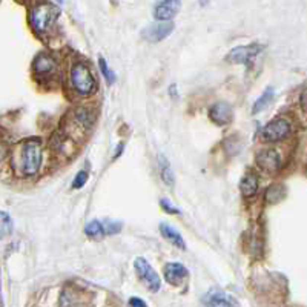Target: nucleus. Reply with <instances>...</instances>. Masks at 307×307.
<instances>
[{
	"label": "nucleus",
	"mask_w": 307,
	"mask_h": 307,
	"mask_svg": "<svg viewBox=\"0 0 307 307\" xmlns=\"http://www.w3.org/2000/svg\"><path fill=\"white\" fill-rule=\"evenodd\" d=\"M43 161V146L39 138H28L22 141L12 158L15 172L22 177H34L39 174Z\"/></svg>",
	"instance_id": "obj_1"
},
{
	"label": "nucleus",
	"mask_w": 307,
	"mask_h": 307,
	"mask_svg": "<svg viewBox=\"0 0 307 307\" xmlns=\"http://www.w3.org/2000/svg\"><path fill=\"white\" fill-rule=\"evenodd\" d=\"M69 82L72 89L78 95H91L97 89L95 78L89 69V66L83 61H75L69 71Z\"/></svg>",
	"instance_id": "obj_2"
},
{
	"label": "nucleus",
	"mask_w": 307,
	"mask_h": 307,
	"mask_svg": "<svg viewBox=\"0 0 307 307\" xmlns=\"http://www.w3.org/2000/svg\"><path fill=\"white\" fill-rule=\"evenodd\" d=\"M59 15V8L54 3H37L29 11V23L36 34H43L48 31Z\"/></svg>",
	"instance_id": "obj_3"
},
{
	"label": "nucleus",
	"mask_w": 307,
	"mask_h": 307,
	"mask_svg": "<svg viewBox=\"0 0 307 307\" xmlns=\"http://www.w3.org/2000/svg\"><path fill=\"white\" fill-rule=\"evenodd\" d=\"M134 266H135V270H137V275L140 277V280L144 284H146V287L149 290H152V292H157V290L160 289V286H161V281H160L158 273L152 269V266L141 256L137 258Z\"/></svg>",
	"instance_id": "obj_4"
},
{
	"label": "nucleus",
	"mask_w": 307,
	"mask_h": 307,
	"mask_svg": "<svg viewBox=\"0 0 307 307\" xmlns=\"http://www.w3.org/2000/svg\"><path fill=\"white\" fill-rule=\"evenodd\" d=\"M256 166L267 174H277L281 169V155L277 149H263L256 154Z\"/></svg>",
	"instance_id": "obj_5"
},
{
	"label": "nucleus",
	"mask_w": 307,
	"mask_h": 307,
	"mask_svg": "<svg viewBox=\"0 0 307 307\" xmlns=\"http://www.w3.org/2000/svg\"><path fill=\"white\" fill-rule=\"evenodd\" d=\"M290 123L286 120V119H277L270 122L264 129H263V140L266 141H270V143H275V141H280L283 138H286L289 134H290Z\"/></svg>",
	"instance_id": "obj_6"
},
{
	"label": "nucleus",
	"mask_w": 307,
	"mask_h": 307,
	"mask_svg": "<svg viewBox=\"0 0 307 307\" xmlns=\"http://www.w3.org/2000/svg\"><path fill=\"white\" fill-rule=\"evenodd\" d=\"M261 51V46L258 45H249V46H238L231 51L228 59L234 63H243V64H252L258 53Z\"/></svg>",
	"instance_id": "obj_7"
},
{
	"label": "nucleus",
	"mask_w": 307,
	"mask_h": 307,
	"mask_svg": "<svg viewBox=\"0 0 307 307\" xmlns=\"http://www.w3.org/2000/svg\"><path fill=\"white\" fill-rule=\"evenodd\" d=\"M172 31H174L172 22H158V23L149 25L146 29H144L143 37L149 42H160V40L166 39Z\"/></svg>",
	"instance_id": "obj_8"
},
{
	"label": "nucleus",
	"mask_w": 307,
	"mask_h": 307,
	"mask_svg": "<svg viewBox=\"0 0 307 307\" xmlns=\"http://www.w3.org/2000/svg\"><path fill=\"white\" fill-rule=\"evenodd\" d=\"M209 119H211L218 126L229 124L232 122V108H231V105L226 103V102L215 103L211 109H209Z\"/></svg>",
	"instance_id": "obj_9"
},
{
	"label": "nucleus",
	"mask_w": 307,
	"mask_h": 307,
	"mask_svg": "<svg viewBox=\"0 0 307 307\" xmlns=\"http://www.w3.org/2000/svg\"><path fill=\"white\" fill-rule=\"evenodd\" d=\"M180 2L179 0H168V2L157 3L154 8V17L160 22H168L180 9Z\"/></svg>",
	"instance_id": "obj_10"
},
{
	"label": "nucleus",
	"mask_w": 307,
	"mask_h": 307,
	"mask_svg": "<svg viewBox=\"0 0 307 307\" xmlns=\"http://www.w3.org/2000/svg\"><path fill=\"white\" fill-rule=\"evenodd\" d=\"M57 71V61L53 56L42 53L34 60V72L37 75H53Z\"/></svg>",
	"instance_id": "obj_11"
},
{
	"label": "nucleus",
	"mask_w": 307,
	"mask_h": 307,
	"mask_svg": "<svg viewBox=\"0 0 307 307\" xmlns=\"http://www.w3.org/2000/svg\"><path fill=\"white\" fill-rule=\"evenodd\" d=\"M187 277V270L180 263H169L165 267V278L171 284H180Z\"/></svg>",
	"instance_id": "obj_12"
},
{
	"label": "nucleus",
	"mask_w": 307,
	"mask_h": 307,
	"mask_svg": "<svg viewBox=\"0 0 307 307\" xmlns=\"http://www.w3.org/2000/svg\"><path fill=\"white\" fill-rule=\"evenodd\" d=\"M160 232L169 241V243H172V246H177L179 249H186V243H184L182 234H179V231H177L175 228H172V226H169L166 223H161L160 224Z\"/></svg>",
	"instance_id": "obj_13"
},
{
	"label": "nucleus",
	"mask_w": 307,
	"mask_h": 307,
	"mask_svg": "<svg viewBox=\"0 0 307 307\" xmlns=\"http://www.w3.org/2000/svg\"><path fill=\"white\" fill-rule=\"evenodd\" d=\"M240 190L247 198L255 197V193L258 192V177L252 172H247L240 182Z\"/></svg>",
	"instance_id": "obj_14"
},
{
	"label": "nucleus",
	"mask_w": 307,
	"mask_h": 307,
	"mask_svg": "<svg viewBox=\"0 0 307 307\" xmlns=\"http://www.w3.org/2000/svg\"><path fill=\"white\" fill-rule=\"evenodd\" d=\"M74 120H75L77 126H80L82 129H86V127H89L94 123V116H92V112L89 109L78 108L74 112Z\"/></svg>",
	"instance_id": "obj_15"
},
{
	"label": "nucleus",
	"mask_w": 307,
	"mask_h": 307,
	"mask_svg": "<svg viewBox=\"0 0 307 307\" xmlns=\"http://www.w3.org/2000/svg\"><path fill=\"white\" fill-rule=\"evenodd\" d=\"M158 166H160V175H161V179H163V182H165L168 186H172V184H174L172 169H171L169 161H168L163 155L158 157Z\"/></svg>",
	"instance_id": "obj_16"
},
{
	"label": "nucleus",
	"mask_w": 307,
	"mask_h": 307,
	"mask_svg": "<svg viewBox=\"0 0 307 307\" xmlns=\"http://www.w3.org/2000/svg\"><path fill=\"white\" fill-rule=\"evenodd\" d=\"M206 303H207V307H232L231 301L226 298V295L221 294V292L207 294Z\"/></svg>",
	"instance_id": "obj_17"
},
{
	"label": "nucleus",
	"mask_w": 307,
	"mask_h": 307,
	"mask_svg": "<svg viewBox=\"0 0 307 307\" xmlns=\"http://www.w3.org/2000/svg\"><path fill=\"white\" fill-rule=\"evenodd\" d=\"M85 232L88 237H92V238H102L106 231H105V224H102L99 220H92L86 224L85 228Z\"/></svg>",
	"instance_id": "obj_18"
},
{
	"label": "nucleus",
	"mask_w": 307,
	"mask_h": 307,
	"mask_svg": "<svg viewBox=\"0 0 307 307\" xmlns=\"http://www.w3.org/2000/svg\"><path fill=\"white\" fill-rule=\"evenodd\" d=\"M272 99H273V89H272V88H267V89L261 94L260 99H258V100L255 102V105H253V108H252V112H253V114H256V112L263 111V109L272 102Z\"/></svg>",
	"instance_id": "obj_19"
},
{
	"label": "nucleus",
	"mask_w": 307,
	"mask_h": 307,
	"mask_svg": "<svg viewBox=\"0 0 307 307\" xmlns=\"http://www.w3.org/2000/svg\"><path fill=\"white\" fill-rule=\"evenodd\" d=\"M99 64H100V71H102L103 77L106 78V82H108L109 85L114 83V82H116V75L112 74V71H109L108 64H106V60H105V59H100V60H99Z\"/></svg>",
	"instance_id": "obj_20"
},
{
	"label": "nucleus",
	"mask_w": 307,
	"mask_h": 307,
	"mask_svg": "<svg viewBox=\"0 0 307 307\" xmlns=\"http://www.w3.org/2000/svg\"><path fill=\"white\" fill-rule=\"evenodd\" d=\"M88 179H89L88 172H86V171H80V172L75 175L74 182H72V187H74V189H80V187H83V186L86 184Z\"/></svg>",
	"instance_id": "obj_21"
},
{
	"label": "nucleus",
	"mask_w": 307,
	"mask_h": 307,
	"mask_svg": "<svg viewBox=\"0 0 307 307\" xmlns=\"http://www.w3.org/2000/svg\"><path fill=\"white\" fill-rule=\"evenodd\" d=\"M0 217H2V234L8 235L12 231V221H11V218L6 212H2L0 214Z\"/></svg>",
	"instance_id": "obj_22"
},
{
	"label": "nucleus",
	"mask_w": 307,
	"mask_h": 307,
	"mask_svg": "<svg viewBox=\"0 0 307 307\" xmlns=\"http://www.w3.org/2000/svg\"><path fill=\"white\" fill-rule=\"evenodd\" d=\"M105 231H106V234H119L122 231V223H119V221H108L105 224Z\"/></svg>",
	"instance_id": "obj_23"
},
{
	"label": "nucleus",
	"mask_w": 307,
	"mask_h": 307,
	"mask_svg": "<svg viewBox=\"0 0 307 307\" xmlns=\"http://www.w3.org/2000/svg\"><path fill=\"white\" fill-rule=\"evenodd\" d=\"M160 204H161V207H163L168 214H180V209H177V207H175L174 204H171L169 200H166V198H161V200H160Z\"/></svg>",
	"instance_id": "obj_24"
},
{
	"label": "nucleus",
	"mask_w": 307,
	"mask_h": 307,
	"mask_svg": "<svg viewBox=\"0 0 307 307\" xmlns=\"http://www.w3.org/2000/svg\"><path fill=\"white\" fill-rule=\"evenodd\" d=\"M129 304H131V307H146V303L140 298H131L129 300Z\"/></svg>",
	"instance_id": "obj_25"
},
{
	"label": "nucleus",
	"mask_w": 307,
	"mask_h": 307,
	"mask_svg": "<svg viewBox=\"0 0 307 307\" xmlns=\"http://www.w3.org/2000/svg\"><path fill=\"white\" fill-rule=\"evenodd\" d=\"M301 106H303V109L307 112V91H304L303 95H301Z\"/></svg>",
	"instance_id": "obj_26"
},
{
	"label": "nucleus",
	"mask_w": 307,
	"mask_h": 307,
	"mask_svg": "<svg viewBox=\"0 0 307 307\" xmlns=\"http://www.w3.org/2000/svg\"><path fill=\"white\" fill-rule=\"evenodd\" d=\"M117 148H119V149H117V154H116V157H119V155H120V152L123 151V144L120 143V144H119V146H117Z\"/></svg>",
	"instance_id": "obj_27"
}]
</instances>
